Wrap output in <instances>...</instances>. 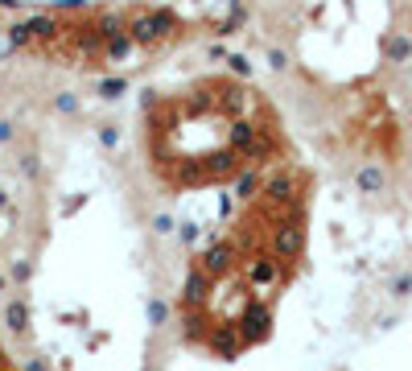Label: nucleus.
<instances>
[{
  "label": "nucleus",
  "instance_id": "1",
  "mask_svg": "<svg viewBox=\"0 0 412 371\" xmlns=\"http://www.w3.org/2000/svg\"><path fill=\"white\" fill-rule=\"evenodd\" d=\"M310 194L314 177L293 157L247 177L240 211L194 252L182 285L177 314L194 351L235 359L272 334V314L305 256Z\"/></svg>",
  "mask_w": 412,
  "mask_h": 371
},
{
  "label": "nucleus",
  "instance_id": "2",
  "mask_svg": "<svg viewBox=\"0 0 412 371\" xmlns=\"http://www.w3.org/2000/svg\"><path fill=\"white\" fill-rule=\"evenodd\" d=\"M141 148L173 194L247 182L293 157L281 112L240 74H198L153 91L141 107Z\"/></svg>",
  "mask_w": 412,
  "mask_h": 371
},
{
  "label": "nucleus",
  "instance_id": "3",
  "mask_svg": "<svg viewBox=\"0 0 412 371\" xmlns=\"http://www.w3.org/2000/svg\"><path fill=\"white\" fill-rule=\"evenodd\" d=\"M202 33V25L173 13L165 4H91V8H54L29 17L13 29V49L29 58L83 66V71H112L136 54L182 46Z\"/></svg>",
  "mask_w": 412,
  "mask_h": 371
},
{
  "label": "nucleus",
  "instance_id": "4",
  "mask_svg": "<svg viewBox=\"0 0 412 371\" xmlns=\"http://www.w3.org/2000/svg\"><path fill=\"white\" fill-rule=\"evenodd\" d=\"M0 371H17V363H13V359L4 355V346H0Z\"/></svg>",
  "mask_w": 412,
  "mask_h": 371
}]
</instances>
